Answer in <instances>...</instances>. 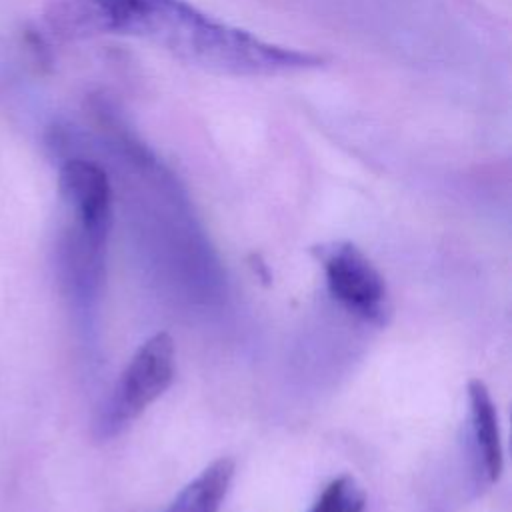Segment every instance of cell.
Instances as JSON below:
<instances>
[{
	"mask_svg": "<svg viewBox=\"0 0 512 512\" xmlns=\"http://www.w3.org/2000/svg\"><path fill=\"white\" fill-rule=\"evenodd\" d=\"M42 20L64 42L130 36L226 76H284L326 64L322 54L264 40L188 0H46Z\"/></svg>",
	"mask_w": 512,
	"mask_h": 512,
	"instance_id": "obj_1",
	"label": "cell"
},
{
	"mask_svg": "<svg viewBox=\"0 0 512 512\" xmlns=\"http://www.w3.org/2000/svg\"><path fill=\"white\" fill-rule=\"evenodd\" d=\"M60 198L72 216L70 242L82 256L88 282L98 280L112 224V184L108 172L90 158H66L58 172Z\"/></svg>",
	"mask_w": 512,
	"mask_h": 512,
	"instance_id": "obj_2",
	"label": "cell"
},
{
	"mask_svg": "<svg viewBox=\"0 0 512 512\" xmlns=\"http://www.w3.org/2000/svg\"><path fill=\"white\" fill-rule=\"evenodd\" d=\"M176 374V348L168 332L150 336L130 358L104 402L94 432L106 440L126 430L140 414L156 402L172 384Z\"/></svg>",
	"mask_w": 512,
	"mask_h": 512,
	"instance_id": "obj_3",
	"label": "cell"
},
{
	"mask_svg": "<svg viewBox=\"0 0 512 512\" xmlns=\"http://www.w3.org/2000/svg\"><path fill=\"white\" fill-rule=\"evenodd\" d=\"M320 262L330 296L352 316L386 326L392 316V300L384 276L372 260L352 242L334 240L312 248Z\"/></svg>",
	"mask_w": 512,
	"mask_h": 512,
	"instance_id": "obj_4",
	"label": "cell"
},
{
	"mask_svg": "<svg viewBox=\"0 0 512 512\" xmlns=\"http://www.w3.org/2000/svg\"><path fill=\"white\" fill-rule=\"evenodd\" d=\"M468 406H470V434L472 452L476 460V476L480 484L492 486L504 466L498 412L490 390L478 378L468 382Z\"/></svg>",
	"mask_w": 512,
	"mask_h": 512,
	"instance_id": "obj_5",
	"label": "cell"
},
{
	"mask_svg": "<svg viewBox=\"0 0 512 512\" xmlns=\"http://www.w3.org/2000/svg\"><path fill=\"white\" fill-rule=\"evenodd\" d=\"M234 472L232 458H216L176 494L164 512H220Z\"/></svg>",
	"mask_w": 512,
	"mask_h": 512,
	"instance_id": "obj_6",
	"label": "cell"
},
{
	"mask_svg": "<svg viewBox=\"0 0 512 512\" xmlns=\"http://www.w3.org/2000/svg\"><path fill=\"white\" fill-rule=\"evenodd\" d=\"M364 506L366 492L360 482L350 474H342L320 492L308 512H364Z\"/></svg>",
	"mask_w": 512,
	"mask_h": 512,
	"instance_id": "obj_7",
	"label": "cell"
}]
</instances>
